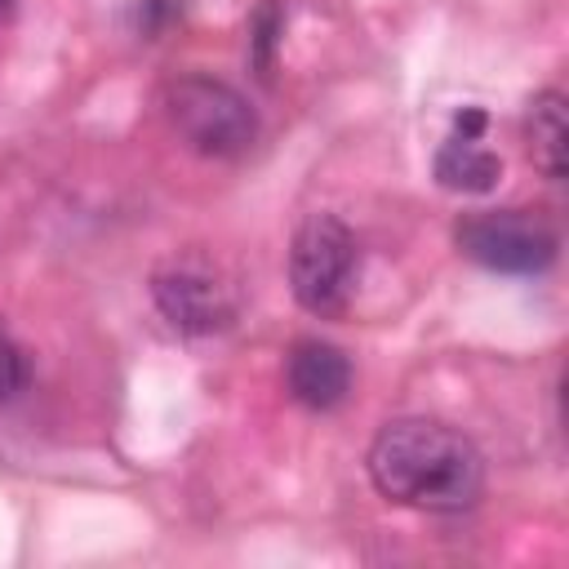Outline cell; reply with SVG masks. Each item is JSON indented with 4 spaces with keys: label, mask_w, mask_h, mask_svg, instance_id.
I'll use <instances>...</instances> for the list:
<instances>
[{
    "label": "cell",
    "mask_w": 569,
    "mask_h": 569,
    "mask_svg": "<svg viewBox=\"0 0 569 569\" xmlns=\"http://www.w3.org/2000/svg\"><path fill=\"white\" fill-rule=\"evenodd\" d=\"M369 480L400 507L467 511L485 489V453L449 422L396 418L369 445Z\"/></svg>",
    "instance_id": "obj_1"
},
{
    "label": "cell",
    "mask_w": 569,
    "mask_h": 569,
    "mask_svg": "<svg viewBox=\"0 0 569 569\" xmlns=\"http://www.w3.org/2000/svg\"><path fill=\"white\" fill-rule=\"evenodd\" d=\"M164 111H169V124L187 138V147H196L200 156L227 160L249 151L258 138V111L249 107V98L227 80H213L200 71L178 76L164 89Z\"/></svg>",
    "instance_id": "obj_2"
},
{
    "label": "cell",
    "mask_w": 569,
    "mask_h": 569,
    "mask_svg": "<svg viewBox=\"0 0 569 569\" xmlns=\"http://www.w3.org/2000/svg\"><path fill=\"white\" fill-rule=\"evenodd\" d=\"M360 267V244L351 227L333 213H307L293 231L289 244V289L298 307L311 316H333L342 311Z\"/></svg>",
    "instance_id": "obj_3"
},
{
    "label": "cell",
    "mask_w": 569,
    "mask_h": 569,
    "mask_svg": "<svg viewBox=\"0 0 569 569\" xmlns=\"http://www.w3.org/2000/svg\"><path fill=\"white\" fill-rule=\"evenodd\" d=\"M458 249L498 276H538L556 262V231L525 209H480L458 222Z\"/></svg>",
    "instance_id": "obj_4"
},
{
    "label": "cell",
    "mask_w": 569,
    "mask_h": 569,
    "mask_svg": "<svg viewBox=\"0 0 569 569\" xmlns=\"http://www.w3.org/2000/svg\"><path fill=\"white\" fill-rule=\"evenodd\" d=\"M151 298L178 333H218L236 320L231 284L204 262H169L151 276Z\"/></svg>",
    "instance_id": "obj_5"
},
{
    "label": "cell",
    "mask_w": 569,
    "mask_h": 569,
    "mask_svg": "<svg viewBox=\"0 0 569 569\" xmlns=\"http://www.w3.org/2000/svg\"><path fill=\"white\" fill-rule=\"evenodd\" d=\"M284 387L302 409H338L351 391V360L342 347L320 342V338H302L289 347L284 360Z\"/></svg>",
    "instance_id": "obj_6"
},
{
    "label": "cell",
    "mask_w": 569,
    "mask_h": 569,
    "mask_svg": "<svg viewBox=\"0 0 569 569\" xmlns=\"http://www.w3.org/2000/svg\"><path fill=\"white\" fill-rule=\"evenodd\" d=\"M498 178H502V160H498L489 147H480V138L453 133V138L436 151V182H440L445 191L480 196V191H489Z\"/></svg>",
    "instance_id": "obj_7"
},
{
    "label": "cell",
    "mask_w": 569,
    "mask_h": 569,
    "mask_svg": "<svg viewBox=\"0 0 569 569\" xmlns=\"http://www.w3.org/2000/svg\"><path fill=\"white\" fill-rule=\"evenodd\" d=\"M525 133H529V156L533 164L547 173V178H565V98L556 89H542L533 102H529V116H525Z\"/></svg>",
    "instance_id": "obj_8"
},
{
    "label": "cell",
    "mask_w": 569,
    "mask_h": 569,
    "mask_svg": "<svg viewBox=\"0 0 569 569\" xmlns=\"http://www.w3.org/2000/svg\"><path fill=\"white\" fill-rule=\"evenodd\" d=\"M22 387H27V356L13 342V333L0 325V405L13 400Z\"/></svg>",
    "instance_id": "obj_9"
},
{
    "label": "cell",
    "mask_w": 569,
    "mask_h": 569,
    "mask_svg": "<svg viewBox=\"0 0 569 569\" xmlns=\"http://www.w3.org/2000/svg\"><path fill=\"white\" fill-rule=\"evenodd\" d=\"M9 9H13V0H0V18H4V13H9Z\"/></svg>",
    "instance_id": "obj_10"
}]
</instances>
